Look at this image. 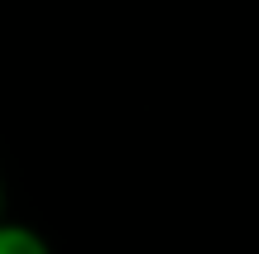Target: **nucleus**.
Listing matches in <instances>:
<instances>
[{
  "label": "nucleus",
  "instance_id": "1",
  "mask_svg": "<svg viewBox=\"0 0 259 254\" xmlns=\"http://www.w3.org/2000/svg\"><path fill=\"white\" fill-rule=\"evenodd\" d=\"M0 254H53V249L34 226H19V221L5 216L0 221Z\"/></svg>",
  "mask_w": 259,
  "mask_h": 254
},
{
  "label": "nucleus",
  "instance_id": "2",
  "mask_svg": "<svg viewBox=\"0 0 259 254\" xmlns=\"http://www.w3.org/2000/svg\"><path fill=\"white\" fill-rule=\"evenodd\" d=\"M0 221H5V182H0Z\"/></svg>",
  "mask_w": 259,
  "mask_h": 254
}]
</instances>
